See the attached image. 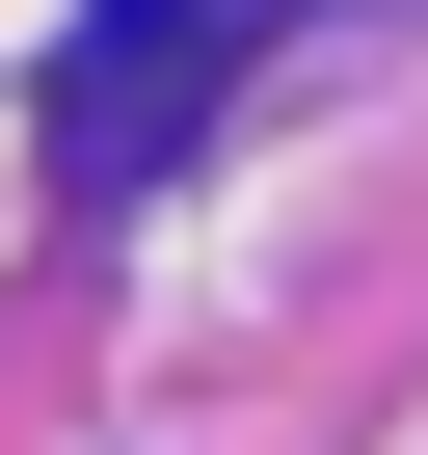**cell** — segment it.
<instances>
[{"label": "cell", "mask_w": 428, "mask_h": 455, "mask_svg": "<svg viewBox=\"0 0 428 455\" xmlns=\"http://www.w3.org/2000/svg\"><path fill=\"white\" fill-rule=\"evenodd\" d=\"M268 28H295V0H81V54H54V188H81V214H107V188H161V161H187V108L242 81Z\"/></svg>", "instance_id": "obj_1"}]
</instances>
